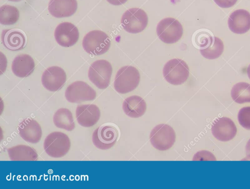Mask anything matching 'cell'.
Masks as SVG:
<instances>
[{"label": "cell", "mask_w": 250, "mask_h": 189, "mask_svg": "<svg viewBox=\"0 0 250 189\" xmlns=\"http://www.w3.org/2000/svg\"><path fill=\"white\" fill-rule=\"evenodd\" d=\"M110 40L104 31L95 30L88 32L83 40V47L88 53L101 55L106 52L110 46Z\"/></svg>", "instance_id": "3"}, {"label": "cell", "mask_w": 250, "mask_h": 189, "mask_svg": "<svg viewBox=\"0 0 250 189\" xmlns=\"http://www.w3.org/2000/svg\"><path fill=\"white\" fill-rule=\"evenodd\" d=\"M247 75L249 78L250 79V64L249 65L247 69Z\"/></svg>", "instance_id": "31"}, {"label": "cell", "mask_w": 250, "mask_h": 189, "mask_svg": "<svg viewBox=\"0 0 250 189\" xmlns=\"http://www.w3.org/2000/svg\"><path fill=\"white\" fill-rule=\"evenodd\" d=\"M122 108L127 116L136 118L144 114L146 109V104L141 97L133 95L124 100Z\"/></svg>", "instance_id": "19"}, {"label": "cell", "mask_w": 250, "mask_h": 189, "mask_svg": "<svg viewBox=\"0 0 250 189\" xmlns=\"http://www.w3.org/2000/svg\"><path fill=\"white\" fill-rule=\"evenodd\" d=\"M159 38L164 43L172 44L182 37L183 28L181 23L173 18H166L159 21L156 28Z\"/></svg>", "instance_id": "7"}, {"label": "cell", "mask_w": 250, "mask_h": 189, "mask_svg": "<svg viewBox=\"0 0 250 189\" xmlns=\"http://www.w3.org/2000/svg\"><path fill=\"white\" fill-rule=\"evenodd\" d=\"M246 154L247 159L250 160V139L248 140L246 146Z\"/></svg>", "instance_id": "30"}, {"label": "cell", "mask_w": 250, "mask_h": 189, "mask_svg": "<svg viewBox=\"0 0 250 189\" xmlns=\"http://www.w3.org/2000/svg\"><path fill=\"white\" fill-rule=\"evenodd\" d=\"M118 137L117 129L111 125H102L93 132L92 140L94 145L98 148L106 150L112 147Z\"/></svg>", "instance_id": "10"}, {"label": "cell", "mask_w": 250, "mask_h": 189, "mask_svg": "<svg viewBox=\"0 0 250 189\" xmlns=\"http://www.w3.org/2000/svg\"><path fill=\"white\" fill-rule=\"evenodd\" d=\"M65 97L70 103H80L94 100L96 97V92L85 82L78 81L68 86L65 92Z\"/></svg>", "instance_id": "9"}, {"label": "cell", "mask_w": 250, "mask_h": 189, "mask_svg": "<svg viewBox=\"0 0 250 189\" xmlns=\"http://www.w3.org/2000/svg\"><path fill=\"white\" fill-rule=\"evenodd\" d=\"M228 24L233 33L242 34L250 29V13L240 9L233 12L229 16Z\"/></svg>", "instance_id": "16"}, {"label": "cell", "mask_w": 250, "mask_h": 189, "mask_svg": "<svg viewBox=\"0 0 250 189\" xmlns=\"http://www.w3.org/2000/svg\"><path fill=\"white\" fill-rule=\"evenodd\" d=\"M8 0L11 1H14V2H18L21 0Z\"/></svg>", "instance_id": "32"}, {"label": "cell", "mask_w": 250, "mask_h": 189, "mask_svg": "<svg viewBox=\"0 0 250 189\" xmlns=\"http://www.w3.org/2000/svg\"><path fill=\"white\" fill-rule=\"evenodd\" d=\"M149 139L152 146L160 151L170 148L176 140L175 132L170 126L161 124L156 126L151 130Z\"/></svg>", "instance_id": "6"}, {"label": "cell", "mask_w": 250, "mask_h": 189, "mask_svg": "<svg viewBox=\"0 0 250 189\" xmlns=\"http://www.w3.org/2000/svg\"><path fill=\"white\" fill-rule=\"evenodd\" d=\"M70 146V140L68 136L60 131H55L49 134L43 143L45 152L53 158L64 156L69 150Z\"/></svg>", "instance_id": "2"}, {"label": "cell", "mask_w": 250, "mask_h": 189, "mask_svg": "<svg viewBox=\"0 0 250 189\" xmlns=\"http://www.w3.org/2000/svg\"><path fill=\"white\" fill-rule=\"evenodd\" d=\"M163 73L165 79L168 83L180 85L187 80L189 71L185 61L179 59H173L165 64Z\"/></svg>", "instance_id": "4"}, {"label": "cell", "mask_w": 250, "mask_h": 189, "mask_svg": "<svg viewBox=\"0 0 250 189\" xmlns=\"http://www.w3.org/2000/svg\"><path fill=\"white\" fill-rule=\"evenodd\" d=\"M8 154L12 161H36L38 155L32 147L20 145L7 149Z\"/></svg>", "instance_id": "21"}, {"label": "cell", "mask_w": 250, "mask_h": 189, "mask_svg": "<svg viewBox=\"0 0 250 189\" xmlns=\"http://www.w3.org/2000/svg\"><path fill=\"white\" fill-rule=\"evenodd\" d=\"M66 81L64 70L60 67L52 66L47 68L42 76V83L48 90L56 91L60 90Z\"/></svg>", "instance_id": "12"}, {"label": "cell", "mask_w": 250, "mask_h": 189, "mask_svg": "<svg viewBox=\"0 0 250 189\" xmlns=\"http://www.w3.org/2000/svg\"><path fill=\"white\" fill-rule=\"evenodd\" d=\"M18 130L20 136L25 141L35 144L39 142L42 136L40 124L33 119L27 118L19 124Z\"/></svg>", "instance_id": "15"}, {"label": "cell", "mask_w": 250, "mask_h": 189, "mask_svg": "<svg viewBox=\"0 0 250 189\" xmlns=\"http://www.w3.org/2000/svg\"><path fill=\"white\" fill-rule=\"evenodd\" d=\"M19 17V11L15 6L3 5L0 8V23L1 24H13L18 21Z\"/></svg>", "instance_id": "25"}, {"label": "cell", "mask_w": 250, "mask_h": 189, "mask_svg": "<svg viewBox=\"0 0 250 189\" xmlns=\"http://www.w3.org/2000/svg\"><path fill=\"white\" fill-rule=\"evenodd\" d=\"M193 161H216L214 155L207 150H201L194 154Z\"/></svg>", "instance_id": "27"}, {"label": "cell", "mask_w": 250, "mask_h": 189, "mask_svg": "<svg viewBox=\"0 0 250 189\" xmlns=\"http://www.w3.org/2000/svg\"><path fill=\"white\" fill-rule=\"evenodd\" d=\"M112 72V67L109 62L99 60L90 66L88 76L89 80L98 88L104 89L109 85Z\"/></svg>", "instance_id": "5"}, {"label": "cell", "mask_w": 250, "mask_h": 189, "mask_svg": "<svg viewBox=\"0 0 250 189\" xmlns=\"http://www.w3.org/2000/svg\"><path fill=\"white\" fill-rule=\"evenodd\" d=\"M209 45L204 49L200 50L201 55L205 58L214 60L219 57L224 51V44L222 40L218 37H210Z\"/></svg>", "instance_id": "24"}, {"label": "cell", "mask_w": 250, "mask_h": 189, "mask_svg": "<svg viewBox=\"0 0 250 189\" xmlns=\"http://www.w3.org/2000/svg\"><path fill=\"white\" fill-rule=\"evenodd\" d=\"M35 67L33 59L27 54L17 56L12 63L13 73L20 78L26 77L31 75L34 70Z\"/></svg>", "instance_id": "20"}, {"label": "cell", "mask_w": 250, "mask_h": 189, "mask_svg": "<svg viewBox=\"0 0 250 189\" xmlns=\"http://www.w3.org/2000/svg\"><path fill=\"white\" fill-rule=\"evenodd\" d=\"M211 130L213 136L218 140L222 142L229 141L233 139L237 131L233 121L226 117L216 119L212 124Z\"/></svg>", "instance_id": "11"}, {"label": "cell", "mask_w": 250, "mask_h": 189, "mask_svg": "<svg viewBox=\"0 0 250 189\" xmlns=\"http://www.w3.org/2000/svg\"><path fill=\"white\" fill-rule=\"evenodd\" d=\"M54 36L59 45L68 47L74 45L77 42L79 38V32L74 24L69 22H63L56 27Z\"/></svg>", "instance_id": "13"}, {"label": "cell", "mask_w": 250, "mask_h": 189, "mask_svg": "<svg viewBox=\"0 0 250 189\" xmlns=\"http://www.w3.org/2000/svg\"><path fill=\"white\" fill-rule=\"evenodd\" d=\"M140 75L138 70L131 65L121 67L117 71L114 87L120 94H126L134 90L138 85Z\"/></svg>", "instance_id": "1"}, {"label": "cell", "mask_w": 250, "mask_h": 189, "mask_svg": "<svg viewBox=\"0 0 250 189\" xmlns=\"http://www.w3.org/2000/svg\"><path fill=\"white\" fill-rule=\"evenodd\" d=\"M77 7L76 0H50L48 9L52 16L60 18L73 15Z\"/></svg>", "instance_id": "17"}, {"label": "cell", "mask_w": 250, "mask_h": 189, "mask_svg": "<svg viewBox=\"0 0 250 189\" xmlns=\"http://www.w3.org/2000/svg\"><path fill=\"white\" fill-rule=\"evenodd\" d=\"M53 120L56 126L68 131L75 127L72 114L66 108L58 109L54 114Z\"/></svg>", "instance_id": "22"}, {"label": "cell", "mask_w": 250, "mask_h": 189, "mask_svg": "<svg viewBox=\"0 0 250 189\" xmlns=\"http://www.w3.org/2000/svg\"><path fill=\"white\" fill-rule=\"evenodd\" d=\"M1 40L6 48L13 51L22 49L26 44L25 35L19 29L3 30L1 33Z\"/></svg>", "instance_id": "18"}, {"label": "cell", "mask_w": 250, "mask_h": 189, "mask_svg": "<svg viewBox=\"0 0 250 189\" xmlns=\"http://www.w3.org/2000/svg\"><path fill=\"white\" fill-rule=\"evenodd\" d=\"M121 22L124 29L126 32L138 33L143 31L147 26L148 17L142 9L132 8L124 13Z\"/></svg>", "instance_id": "8"}, {"label": "cell", "mask_w": 250, "mask_h": 189, "mask_svg": "<svg viewBox=\"0 0 250 189\" xmlns=\"http://www.w3.org/2000/svg\"><path fill=\"white\" fill-rule=\"evenodd\" d=\"M101 116L99 108L94 104L80 105L76 109V117L82 126L89 127L95 125Z\"/></svg>", "instance_id": "14"}, {"label": "cell", "mask_w": 250, "mask_h": 189, "mask_svg": "<svg viewBox=\"0 0 250 189\" xmlns=\"http://www.w3.org/2000/svg\"><path fill=\"white\" fill-rule=\"evenodd\" d=\"M219 7L227 8L233 6L237 0H213Z\"/></svg>", "instance_id": "28"}, {"label": "cell", "mask_w": 250, "mask_h": 189, "mask_svg": "<svg viewBox=\"0 0 250 189\" xmlns=\"http://www.w3.org/2000/svg\"><path fill=\"white\" fill-rule=\"evenodd\" d=\"M230 95L232 100L236 103H250V84L246 82L235 84L231 88Z\"/></svg>", "instance_id": "23"}, {"label": "cell", "mask_w": 250, "mask_h": 189, "mask_svg": "<svg viewBox=\"0 0 250 189\" xmlns=\"http://www.w3.org/2000/svg\"><path fill=\"white\" fill-rule=\"evenodd\" d=\"M237 119L243 128L250 130V106L241 108L238 112Z\"/></svg>", "instance_id": "26"}, {"label": "cell", "mask_w": 250, "mask_h": 189, "mask_svg": "<svg viewBox=\"0 0 250 189\" xmlns=\"http://www.w3.org/2000/svg\"><path fill=\"white\" fill-rule=\"evenodd\" d=\"M109 3L114 5H120L125 3L127 0H106Z\"/></svg>", "instance_id": "29"}]
</instances>
